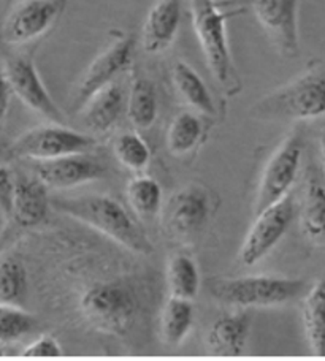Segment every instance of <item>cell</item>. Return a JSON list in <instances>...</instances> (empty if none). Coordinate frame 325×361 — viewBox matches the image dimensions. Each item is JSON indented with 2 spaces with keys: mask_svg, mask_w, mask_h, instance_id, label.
<instances>
[{
  "mask_svg": "<svg viewBox=\"0 0 325 361\" xmlns=\"http://www.w3.org/2000/svg\"><path fill=\"white\" fill-rule=\"evenodd\" d=\"M251 8L279 54L284 57L300 54V0H251Z\"/></svg>",
  "mask_w": 325,
  "mask_h": 361,
  "instance_id": "cell-13",
  "label": "cell"
},
{
  "mask_svg": "<svg viewBox=\"0 0 325 361\" xmlns=\"http://www.w3.org/2000/svg\"><path fill=\"white\" fill-rule=\"evenodd\" d=\"M259 121H313L325 116V67L316 66L271 90L249 109Z\"/></svg>",
  "mask_w": 325,
  "mask_h": 361,
  "instance_id": "cell-4",
  "label": "cell"
},
{
  "mask_svg": "<svg viewBox=\"0 0 325 361\" xmlns=\"http://www.w3.org/2000/svg\"><path fill=\"white\" fill-rule=\"evenodd\" d=\"M126 197L130 208L138 217H154L162 209L164 192L160 184L151 176H135L127 184Z\"/></svg>",
  "mask_w": 325,
  "mask_h": 361,
  "instance_id": "cell-25",
  "label": "cell"
},
{
  "mask_svg": "<svg viewBox=\"0 0 325 361\" xmlns=\"http://www.w3.org/2000/svg\"><path fill=\"white\" fill-rule=\"evenodd\" d=\"M4 72L8 80L11 94H15L25 106L51 122L64 124V113L43 85L32 56L16 54L8 57L5 61Z\"/></svg>",
  "mask_w": 325,
  "mask_h": 361,
  "instance_id": "cell-12",
  "label": "cell"
},
{
  "mask_svg": "<svg viewBox=\"0 0 325 361\" xmlns=\"http://www.w3.org/2000/svg\"><path fill=\"white\" fill-rule=\"evenodd\" d=\"M4 355V349H2V343H0V357Z\"/></svg>",
  "mask_w": 325,
  "mask_h": 361,
  "instance_id": "cell-34",
  "label": "cell"
},
{
  "mask_svg": "<svg viewBox=\"0 0 325 361\" xmlns=\"http://www.w3.org/2000/svg\"><path fill=\"white\" fill-rule=\"evenodd\" d=\"M208 290L223 305L238 307H273L295 300L307 290V282L298 277L243 276L208 281Z\"/></svg>",
  "mask_w": 325,
  "mask_h": 361,
  "instance_id": "cell-5",
  "label": "cell"
},
{
  "mask_svg": "<svg viewBox=\"0 0 325 361\" xmlns=\"http://www.w3.org/2000/svg\"><path fill=\"white\" fill-rule=\"evenodd\" d=\"M319 151H321V159H322V164L325 169V132L321 135V138H319Z\"/></svg>",
  "mask_w": 325,
  "mask_h": 361,
  "instance_id": "cell-33",
  "label": "cell"
},
{
  "mask_svg": "<svg viewBox=\"0 0 325 361\" xmlns=\"http://www.w3.org/2000/svg\"><path fill=\"white\" fill-rule=\"evenodd\" d=\"M302 319L311 352L325 357V279H317L303 300Z\"/></svg>",
  "mask_w": 325,
  "mask_h": 361,
  "instance_id": "cell-21",
  "label": "cell"
},
{
  "mask_svg": "<svg viewBox=\"0 0 325 361\" xmlns=\"http://www.w3.org/2000/svg\"><path fill=\"white\" fill-rule=\"evenodd\" d=\"M167 287L170 296L195 300L200 292V271L197 263L187 254H177L168 260Z\"/></svg>",
  "mask_w": 325,
  "mask_h": 361,
  "instance_id": "cell-24",
  "label": "cell"
},
{
  "mask_svg": "<svg viewBox=\"0 0 325 361\" xmlns=\"http://www.w3.org/2000/svg\"><path fill=\"white\" fill-rule=\"evenodd\" d=\"M67 0H19L0 29L8 44H25L43 37L59 21Z\"/></svg>",
  "mask_w": 325,
  "mask_h": 361,
  "instance_id": "cell-11",
  "label": "cell"
},
{
  "mask_svg": "<svg viewBox=\"0 0 325 361\" xmlns=\"http://www.w3.org/2000/svg\"><path fill=\"white\" fill-rule=\"evenodd\" d=\"M203 135V122L191 111L177 114L167 132V147L173 156H186L200 143Z\"/></svg>",
  "mask_w": 325,
  "mask_h": 361,
  "instance_id": "cell-26",
  "label": "cell"
},
{
  "mask_svg": "<svg viewBox=\"0 0 325 361\" xmlns=\"http://www.w3.org/2000/svg\"><path fill=\"white\" fill-rule=\"evenodd\" d=\"M23 357L29 358H51V357H61L62 347L57 343V339L51 334H43V336L37 338L34 343H30L25 349L21 352Z\"/></svg>",
  "mask_w": 325,
  "mask_h": 361,
  "instance_id": "cell-31",
  "label": "cell"
},
{
  "mask_svg": "<svg viewBox=\"0 0 325 361\" xmlns=\"http://www.w3.org/2000/svg\"><path fill=\"white\" fill-rule=\"evenodd\" d=\"M294 217L295 202L290 193L260 211L240 247V262L244 267H252L264 260L288 233Z\"/></svg>",
  "mask_w": 325,
  "mask_h": 361,
  "instance_id": "cell-9",
  "label": "cell"
},
{
  "mask_svg": "<svg viewBox=\"0 0 325 361\" xmlns=\"http://www.w3.org/2000/svg\"><path fill=\"white\" fill-rule=\"evenodd\" d=\"M183 0H155L141 29V47L149 54L164 53L178 35Z\"/></svg>",
  "mask_w": 325,
  "mask_h": 361,
  "instance_id": "cell-15",
  "label": "cell"
},
{
  "mask_svg": "<svg viewBox=\"0 0 325 361\" xmlns=\"http://www.w3.org/2000/svg\"><path fill=\"white\" fill-rule=\"evenodd\" d=\"M80 314L86 325L110 336H124L140 312V293L127 277L95 282L80 298Z\"/></svg>",
  "mask_w": 325,
  "mask_h": 361,
  "instance_id": "cell-2",
  "label": "cell"
},
{
  "mask_svg": "<svg viewBox=\"0 0 325 361\" xmlns=\"http://www.w3.org/2000/svg\"><path fill=\"white\" fill-rule=\"evenodd\" d=\"M126 113L132 126L138 130H148L159 116L158 87L146 76H136L130 85L126 100Z\"/></svg>",
  "mask_w": 325,
  "mask_h": 361,
  "instance_id": "cell-22",
  "label": "cell"
},
{
  "mask_svg": "<svg viewBox=\"0 0 325 361\" xmlns=\"http://www.w3.org/2000/svg\"><path fill=\"white\" fill-rule=\"evenodd\" d=\"M303 149V133L300 130H294L283 140L278 149L271 154L268 162L265 164L262 176H260L254 206H252L254 216L265 209L266 206L289 195L302 169Z\"/></svg>",
  "mask_w": 325,
  "mask_h": 361,
  "instance_id": "cell-7",
  "label": "cell"
},
{
  "mask_svg": "<svg viewBox=\"0 0 325 361\" xmlns=\"http://www.w3.org/2000/svg\"><path fill=\"white\" fill-rule=\"evenodd\" d=\"M172 80L181 99L192 109L205 116L216 114V103H214L210 89L189 63L184 61L175 62L172 68Z\"/></svg>",
  "mask_w": 325,
  "mask_h": 361,
  "instance_id": "cell-20",
  "label": "cell"
},
{
  "mask_svg": "<svg viewBox=\"0 0 325 361\" xmlns=\"http://www.w3.org/2000/svg\"><path fill=\"white\" fill-rule=\"evenodd\" d=\"M35 176L48 189H71L105 178L107 169L99 159L88 152L69 154L57 159L35 162Z\"/></svg>",
  "mask_w": 325,
  "mask_h": 361,
  "instance_id": "cell-14",
  "label": "cell"
},
{
  "mask_svg": "<svg viewBox=\"0 0 325 361\" xmlns=\"http://www.w3.org/2000/svg\"><path fill=\"white\" fill-rule=\"evenodd\" d=\"M211 217V195L203 185H186L162 208V230L168 240L192 246L203 236Z\"/></svg>",
  "mask_w": 325,
  "mask_h": 361,
  "instance_id": "cell-6",
  "label": "cell"
},
{
  "mask_svg": "<svg viewBox=\"0 0 325 361\" xmlns=\"http://www.w3.org/2000/svg\"><path fill=\"white\" fill-rule=\"evenodd\" d=\"M16 178L6 165H0V211L6 219L13 216V202H15Z\"/></svg>",
  "mask_w": 325,
  "mask_h": 361,
  "instance_id": "cell-30",
  "label": "cell"
},
{
  "mask_svg": "<svg viewBox=\"0 0 325 361\" xmlns=\"http://www.w3.org/2000/svg\"><path fill=\"white\" fill-rule=\"evenodd\" d=\"M298 216L305 240L316 247H325V185L313 173L305 183Z\"/></svg>",
  "mask_w": 325,
  "mask_h": 361,
  "instance_id": "cell-19",
  "label": "cell"
},
{
  "mask_svg": "<svg viewBox=\"0 0 325 361\" xmlns=\"http://www.w3.org/2000/svg\"><path fill=\"white\" fill-rule=\"evenodd\" d=\"M37 320L19 305L0 302V343H15L35 330Z\"/></svg>",
  "mask_w": 325,
  "mask_h": 361,
  "instance_id": "cell-29",
  "label": "cell"
},
{
  "mask_svg": "<svg viewBox=\"0 0 325 361\" xmlns=\"http://www.w3.org/2000/svg\"><path fill=\"white\" fill-rule=\"evenodd\" d=\"M126 100L124 90L114 81L90 97L78 113H81L89 132L105 135L114 128L126 113Z\"/></svg>",
  "mask_w": 325,
  "mask_h": 361,
  "instance_id": "cell-17",
  "label": "cell"
},
{
  "mask_svg": "<svg viewBox=\"0 0 325 361\" xmlns=\"http://www.w3.org/2000/svg\"><path fill=\"white\" fill-rule=\"evenodd\" d=\"M251 328L252 315L248 311L223 315L208 328L206 352L214 357L242 355L251 336Z\"/></svg>",
  "mask_w": 325,
  "mask_h": 361,
  "instance_id": "cell-16",
  "label": "cell"
},
{
  "mask_svg": "<svg viewBox=\"0 0 325 361\" xmlns=\"http://www.w3.org/2000/svg\"><path fill=\"white\" fill-rule=\"evenodd\" d=\"M11 89L8 85V80H6L4 68H0V126H2V122L6 118V113H8Z\"/></svg>",
  "mask_w": 325,
  "mask_h": 361,
  "instance_id": "cell-32",
  "label": "cell"
},
{
  "mask_svg": "<svg viewBox=\"0 0 325 361\" xmlns=\"http://www.w3.org/2000/svg\"><path fill=\"white\" fill-rule=\"evenodd\" d=\"M194 325L192 301L170 296L162 307L160 334L164 343L170 347H178L189 336Z\"/></svg>",
  "mask_w": 325,
  "mask_h": 361,
  "instance_id": "cell-23",
  "label": "cell"
},
{
  "mask_svg": "<svg viewBox=\"0 0 325 361\" xmlns=\"http://www.w3.org/2000/svg\"><path fill=\"white\" fill-rule=\"evenodd\" d=\"M28 293V271L18 259H0V302L21 305Z\"/></svg>",
  "mask_w": 325,
  "mask_h": 361,
  "instance_id": "cell-27",
  "label": "cell"
},
{
  "mask_svg": "<svg viewBox=\"0 0 325 361\" xmlns=\"http://www.w3.org/2000/svg\"><path fill=\"white\" fill-rule=\"evenodd\" d=\"M113 152L118 162L132 171L145 170L151 162V149L136 132L119 135L113 143Z\"/></svg>",
  "mask_w": 325,
  "mask_h": 361,
  "instance_id": "cell-28",
  "label": "cell"
},
{
  "mask_svg": "<svg viewBox=\"0 0 325 361\" xmlns=\"http://www.w3.org/2000/svg\"><path fill=\"white\" fill-rule=\"evenodd\" d=\"M135 56V38L132 35H121L102 51L89 63L86 72L78 80L70 95V109L80 111L86 102L95 92L114 82L121 73L132 66Z\"/></svg>",
  "mask_w": 325,
  "mask_h": 361,
  "instance_id": "cell-10",
  "label": "cell"
},
{
  "mask_svg": "<svg viewBox=\"0 0 325 361\" xmlns=\"http://www.w3.org/2000/svg\"><path fill=\"white\" fill-rule=\"evenodd\" d=\"M51 204L62 214L73 217L135 254H151L154 247L145 228L118 200L108 195H80L54 198Z\"/></svg>",
  "mask_w": 325,
  "mask_h": 361,
  "instance_id": "cell-1",
  "label": "cell"
},
{
  "mask_svg": "<svg viewBox=\"0 0 325 361\" xmlns=\"http://www.w3.org/2000/svg\"><path fill=\"white\" fill-rule=\"evenodd\" d=\"M15 178L16 187L11 219L24 228L38 227L47 219L51 204L48 187L37 176L19 175Z\"/></svg>",
  "mask_w": 325,
  "mask_h": 361,
  "instance_id": "cell-18",
  "label": "cell"
},
{
  "mask_svg": "<svg viewBox=\"0 0 325 361\" xmlns=\"http://www.w3.org/2000/svg\"><path fill=\"white\" fill-rule=\"evenodd\" d=\"M97 145L93 135L81 133L64 124L34 127L13 141L8 156L13 159H29L34 162L57 159L69 154L89 152Z\"/></svg>",
  "mask_w": 325,
  "mask_h": 361,
  "instance_id": "cell-8",
  "label": "cell"
},
{
  "mask_svg": "<svg viewBox=\"0 0 325 361\" xmlns=\"http://www.w3.org/2000/svg\"><path fill=\"white\" fill-rule=\"evenodd\" d=\"M192 25L203 51L206 66L227 95L242 89L227 37V21L235 10H223L218 0H189Z\"/></svg>",
  "mask_w": 325,
  "mask_h": 361,
  "instance_id": "cell-3",
  "label": "cell"
}]
</instances>
